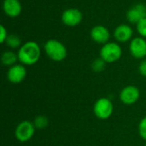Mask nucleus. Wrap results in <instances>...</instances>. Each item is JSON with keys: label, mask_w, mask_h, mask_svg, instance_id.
<instances>
[{"label": "nucleus", "mask_w": 146, "mask_h": 146, "mask_svg": "<svg viewBox=\"0 0 146 146\" xmlns=\"http://www.w3.org/2000/svg\"><path fill=\"white\" fill-rule=\"evenodd\" d=\"M18 60L21 64L31 66L37 63L41 56V49L35 41H27L18 49Z\"/></svg>", "instance_id": "obj_1"}, {"label": "nucleus", "mask_w": 146, "mask_h": 146, "mask_svg": "<svg viewBox=\"0 0 146 146\" xmlns=\"http://www.w3.org/2000/svg\"><path fill=\"white\" fill-rule=\"evenodd\" d=\"M44 50L46 56L54 62H62L68 55L66 46L57 39L47 40L44 45Z\"/></svg>", "instance_id": "obj_2"}, {"label": "nucleus", "mask_w": 146, "mask_h": 146, "mask_svg": "<svg viewBox=\"0 0 146 146\" xmlns=\"http://www.w3.org/2000/svg\"><path fill=\"white\" fill-rule=\"evenodd\" d=\"M99 55L106 63H113L121 59L122 49L117 42H108L102 46Z\"/></svg>", "instance_id": "obj_3"}, {"label": "nucleus", "mask_w": 146, "mask_h": 146, "mask_svg": "<svg viewBox=\"0 0 146 146\" xmlns=\"http://www.w3.org/2000/svg\"><path fill=\"white\" fill-rule=\"evenodd\" d=\"M114 110V106L110 98H101L96 101L93 106V112L95 115L100 120L109 119Z\"/></svg>", "instance_id": "obj_4"}, {"label": "nucleus", "mask_w": 146, "mask_h": 146, "mask_svg": "<svg viewBox=\"0 0 146 146\" xmlns=\"http://www.w3.org/2000/svg\"><path fill=\"white\" fill-rule=\"evenodd\" d=\"M35 127L33 123L28 121H23L18 124L15 128V135L18 141L24 143L29 141L34 135Z\"/></svg>", "instance_id": "obj_5"}, {"label": "nucleus", "mask_w": 146, "mask_h": 146, "mask_svg": "<svg viewBox=\"0 0 146 146\" xmlns=\"http://www.w3.org/2000/svg\"><path fill=\"white\" fill-rule=\"evenodd\" d=\"M61 20L65 26L76 27L82 22L83 14L79 9L68 8L62 13Z\"/></svg>", "instance_id": "obj_6"}, {"label": "nucleus", "mask_w": 146, "mask_h": 146, "mask_svg": "<svg viewBox=\"0 0 146 146\" xmlns=\"http://www.w3.org/2000/svg\"><path fill=\"white\" fill-rule=\"evenodd\" d=\"M129 50L136 59H143L146 56V39L142 37L133 38L130 41Z\"/></svg>", "instance_id": "obj_7"}, {"label": "nucleus", "mask_w": 146, "mask_h": 146, "mask_svg": "<svg viewBox=\"0 0 146 146\" xmlns=\"http://www.w3.org/2000/svg\"><path fill=\"white\" fill-rule=\"evenodd\" d=\"M91 38L97 44H105L110 42V30L103 25H96L94 26L90 32Z\"/></svg>", "instance_id": "obj_8"}, {"label": "nucleus", "mask_w": 146, "mask_h": 146, "mask_svg": "<svg viewBox=\"0 0 146 146\" xmlns=\"http://www.w3.org/2000/svg\"><path fill=\"white\" fill-rule=\"evenodd\" d=\"M127 19L132 24H137L142 19L146 18V4L139 3L132 6L127 11Z\"/></svg>", "instance_id": "obj_9"}, {"label": "nucleus", "mask_w": 146, "mask_h": 146, "mask_svg": "<svg viewBox=\"0 0 146 146\" xmlns=\"http://www.w3.org/2000/svg\"><path fill=\"white\" fill-rule=\"evenodd\" d=\"M140 97V92L138 87L134 86H127L124 87L120 93L121 101L127 105L135 104Z\"/></svg>", "instance_id": "obj_10"}, {"label": "nucleus", "mask_w": 146, "mask_h": 146, "mask_svg": "<svg viewBox=\"0 0 146 146\" xmlns=\"http://www.w3.org/2000/svg\"><path fill=\"white\" fill-rule=\"evenodd\" d=\"M27 69L23 64H15L9 67L7 72V79L13 84H19L25 80Z\"/></svg>", "instance_id": "obj_11"}, {"label": "nucleus", "mask_w": 146, "mask_h": 146, "mask_svg": "<svg viewBox=\"0 0 146 146\" xmlns=\"http://www.w3.org/2000/svg\"><path fill=\"white\" fill-rule=\"evenodd\" d=\"M114 38L119 43H127L133 39V30L132 27L128 24H120L118 25L113 33Z\"/></svg>", "instance_id": "obj_12"}, {"label": "nucleus", "mask_w": 146, "mask_h": 146, "mask_svg": "<svg viewBox=\"0 0 146 146\" xmlns=\"http://www.w3.org/2000/svg\"><path fill=\"white\" fill-rule=\"evenodd\" d=\"M3 10L7 16L15 18L19 16L22 11L21 3L20 0H3Z\"/></svg>", "instance_id": "obj_13"}, {"label": "nucleus", "mask_w": 146, "mask_h": 146, "mask_svg": "<svg viewBox=\"0 0 146 146\" xmlns=\"http://www.w3.org/2000/svg\"><path fill=\"white\" fill-rule=\"evenodd\" d=\"M17 61H19L18 55L13 50H5L1 56V62L4 66L11 67L16 64Z\"/></svg>", "instance_id": "obj_14"}, {"label": "nucleus", "mask_w": 146, "mask_h": 146, "mask_svg": "<svg viewBox=\"0 0 146 146\" xmlns=\"http://www.w3.org/2000/svg\"><path fill=\"white\" fill-rule=\"evenodd\" d=\"M9 48L15 50V49H19L22 44H21V38L15 33H10L8 35L5 43H4Z\"/></svg>", "instance_id": "obj_15"}, {"label": "nucleus", "mask_w": 146, "mask_h": 146, "mask_svg": "<svg viewBox=\"0 0 146 146\" xmlns=\"http://www.w3.org/2000/svg\"><path fill=\"white\" fill-rule=\"evenodd\" d=\"M49 124V120L46 116L44 115H38L34 119L33 121V125L35 127V128H38V129H43L45 128Z\"/></svg>", "instance_id": "obj_16"}, {"label": "nucleus", "mask_w": 146, "mask_h": 146, "mask_svg": "<svg viewBox=\"0 0 146 146\" xmlns=\"http://www.w3.org/2000/svg\"><path fill=\"white\" fill-rule=\"evenodd\" d=\"M106 62L101 58H97L92 62V69L96 73H100L105 68Z\"/></svg>", "instance_id": "obj_17"}, {"label": "nucleus", "mask_w": 146, "mask_h": 146, "mask_svg": "<svg viewBox=\"0 0 146 146\" xmlns=\"http://www.w3.org/2000/svg\"><path fill=\"white\" fill-rule=\"evenodd\" d=\"M136 28L139 36L146 39V18L142 19L136 24Z\"/></svg>", "instance_id": "obj_18"}, {"label": "nucleus", "mask_w": 146, "mask_h": 146, "mask_svg": "<svg viewBox=\"0 0 146 146\" xmlns=\"http://www.w3.org/2000/svg\"><path fill=\"white\" fill-rule=\"evenodd\" d=\"M139 135L140 137L146 140V116L144 117L139 125Z\"/></svg>", "instance_id": "obj_19"}, {"label": "nucleus", "mask_w": 146, "mask_h": 146, "mask_svg": "<svg viewBox=\"0 0 146 146\" xmlns=\"http://www.w3.org/2000/svg\"><path fill=\"white\" fill-rule=\"evenodd\" d=\"M8 31L6 29V27L3 26V25H1L0 26V42L2 44H4L5 43V40L8 37Z\"/></svg>", "instance_id": "obj_20"}, {"label": "nucleus", "mask_w": 146, "mask_h": 146, "mask_svg": "<svg viewBox=\"0 0 146 146\" xmlns=\"http://www.w3.org/2000/svg\"><path fill=\"white\" fill-rule=\"evenodd\" d=\"M139 74H140L142 76L146 77V60H143V61L139 63Z\"/></svg>", "instance_id": "obj_21"}, {"label": "nucleus", "mask_w": 146, "mask_h": 146, "mask_svg": "<svg viewBox=\"0 0 146 146\" xmlns=\"http://www.w3.org/2000/svg\"><path fill=\"white\" fill-rule=\"evenodd\" d=\"M145 146H146V145H145Z\"/></svg>", "instance_id": "obj_22"}]
</instances>
